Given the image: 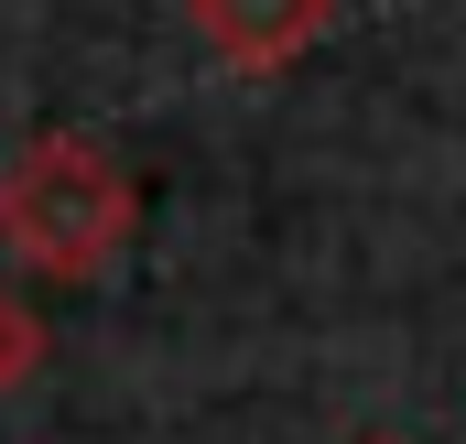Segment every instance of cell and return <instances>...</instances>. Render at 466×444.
I'll return each mask as SVG.
<instances>
[{
    "mask_svg": "<svg viewBox=\"0 0 466 444\" xmlns=\"http://www.w3.org/2000/svg\"><path fill=\"white\" fill-rule=\"evenodd\" d=\"M326 22H337V0H196V33H207V55H218L228 76H282V66H304V55L326 44Z\"/></svg>",
    "mask_w": 466,
    "mask_h": 444,
    "instance_id": "2",
    "label": "cell"
},
{
    "mask_svg": "<svg viewBox=\"0 0 466 444\" xmlns=\"http://www.w3.org/2000/svg\"><path fill=\"white\" fill-rule=\"evenodd\" d=\"M130 227H141L130 174H119L98 141H76V130H33L0 163V249L22 271H44V282H98V271H119Z\"/></svg>",
    "mask_w": 466,
    "mask_h": 444,
    "instance_id": "1",
    "label": "cell"
},
{
    "mask_svg": "<svg viewBox=\"0 0 466 444\" xmlns=\"http://www.w3.org/2000/svg\"><path fill=\"white\" fill-rule=\"evenodd\" d=\"M33 368H44V315H33V304H11V293H0V390H22V379H33Z\"/></svg>",
    "mask_w": 466,
    "mask_h": 444,
    "instance_id": "3",
    "label": "cell"
},
{
    "mask_svg": "<svg viewBox=\"0 0 466 444\" xmlns=\"http://www.w3.org/2000/svg\"><path fill=\"white\" fill-rule=\"evenodd\" d=\"M369 444H401V434H369Z\"/></svg>",
    "mask_w": 466,
    "mask_h": 444,
    "instance_id": "4",
    "label": "cell"
}]
</instances>
